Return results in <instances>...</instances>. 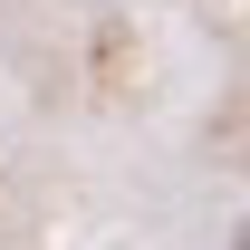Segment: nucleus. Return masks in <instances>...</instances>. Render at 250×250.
<instances>
[{"instance_id":"f257e3e1","label":"nucleus","mask_w":250,"mask_h":250,"mask_svg":"<svg viewBox=\"0 0 250 250\" xmlns=\"http://www.w3.org/2000/svg\"><path fill=\"white\" fill-rule=\"evenodd\" d=\"M241 250H250V221H241Z\"/></svg>"}]
</instances>
